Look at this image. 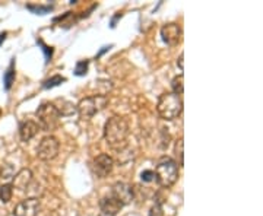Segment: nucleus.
I'll return each mask as SVG.
<instances>
[{
    "label": "nucleus",
    "instance_id": "f257e3e1",
    "mask_svg": "<svg viewBox=\"0 0 263 216\" xmlns=\"http://www.w3.org/2000/svg\"><path fill=\"white\" fill-rule=\"evenodd\" d=\"M127 134H129V124H127V122L123 117L114 115L111 119H108V122L105 123L104 139L107 141L108 145L120 146L122 143L126 142Z\"/></svg>",
    "mask_w": 263,
    "mask_h": 216
},
{
    "label": "nucleus",
    "instance_id": "f03ea898",
    "mask_svg": "<svg viewBox=\"0 0 263 216\" xmlns=\"http://www.w3.org/2000/svg\"><path fill=\"white\" fill-rule=\"evenodd\" d=\"M157 111L160 114L162 120H174L180 114L183 113V101L181 96L173 94V92H165L158 98L157 104Z\"/></svg>",
    "mask_w": 263,
    "mask_h": 216
},
{
    "label": "nucleus",
    "instance_id": "7ed1b4c3",
    "mask_svg": "<svg viewBox=\"0 0 263 216\" xmlns=\"http://www.w3.org/2000/svg\"><path fill=\"white\" fill-rule=\"evenodd\" d=\"M155 180L158 181L161 187H171L179 179V165L174 160L164 156L158 161L155 168Z\"/></svg>",
    "mask_w": 263,
    "mask_h": 216
},
{
    "label": "nucleus",
    "instance_id": "20e7f679",
    "mask_svg": "<svg viewBox=\"0 0 263 216\" xmlns=\"http://www.w3.org/2000/svg\"><path fill=\"white\" fill-rule=\"evenodd\" d=\"M108 104V98L105 95H91L82 98L79 104L76 105V111L79 114L81 119L88 120L91 117H94L95 114L100 113L101 110H104Z\"/></svg>",
    "mask_w": 263,
    "mask_h": 216
},
{
    "label": "nucleus",
    "instance_id": "39448f33",
    "mask_svg": "<svg viewBox=\"0 0 263 216\" xmlns=\"http://www.w3.org/2000/svg\"><path fill=\"white\" fill-rule=\"evenodd\" d=\"M37 117L40 122V130L51 132L59 126L60 114L57 111L56 105L51 103H43L37 110Z\"/></svg>",
    "mask_w": 263,
    "mask_h": 216
},
{
    "label": "nucleus",
    "instance_id": "423d86ee",
    "mask_svg": "<svg viewBox=\"0 0 263 216\" xmlns=\"http://www.w3.org/2000/svg\"><path fill=\"white\" fill-rule=\"evenodd\" d=\"M59 150H60L59 139L54 136H46L38 145L37 155L41 161H51L59 155Z\"/></svg>",
    "mask_w": 263,
    "mask_h": 216
},
{
    "label": "nucleus",
    "instance_id": "0eeeda50",
    "mask_svg": "<svg viewBox=\"0 0 263 216\" xmlns=\"http://www.w3.org/2000/svg\"><path fill=\"white\" fill-rule=\"evenodd\" d=\"M92 168L98 179H107L114 168V160L107 153H101L92 162Z\"/></svg>",
    "mask_w": 263,
    "mask_h": 216
},
{
    "label": "nucleus",
    "instance_id": "6e6552de",
    "mask_svg": "<svg viewBox=\"0 0 263 216\" xmlns=\"http://www.w3.org/2000/svg\"><path fill=\"white\" fill-rule=\"evenodd\" d=\"M111 196L116 200H119L123 206L124 205H129L132 203V200L135 198V191L129 183H124V181H119L116 183L113 187H111Z\"/></svg>",
    "mask_w": 263,
    "mask_h": 216
},
{
    "label": "nucleus",
    "instance_id": "1a4fd4ad",
    "mask_svg": "<svg viewBox=\"0 0 263 216\" xmlns=\"http://www.w3.org/2000/svg\"><path fill=\"white\" fill-rule=\"evenodd\" d=\"M40 209H41L40 200L37 198H28L19 202L15 206L13 216H37Z\"/></svg>",
    "mask_w": 263,
    "mask_h": 216
},
{
    "label": "nucleus",
    "instance_id": "9d476101",
    "mask_svg": "<svg viewBox=\"0 0 263 216\" xmlns=\"http://www.w3.org/2000/svg\"><path fill=\"white\" fill-rule=\"evenodd\" d=\"M181 27L179 24H165L162 28H161V37H162V41L168 46H177L180 41H181Z\"/></svg>",
    "mask_w": 263,
    "mask_h": 216
},
{
    "label": "nucleus",
    "instance_id": "9b49d317",
    "mask_svg": "<svg viewBox=\"0 0 263 216\" xmlns=\"http://www.w3.org/2000/svg\"><path fill=\"white\" fill-rule=\"evenodd\" d=\"M38 132H40V126L32 120H25L19 126V136L22 142H29L32 138L37 136Z\"/></svg>",
    "mask_w": 263,
    "mask_h": 216
},
{
    "label": "nucleus",
    "instance_id": "f8f14e48",
    "mask_svg": "<svg viewBox=\"0 0 263 216\" xmlns=\"http://www.w3.org/2000/svg\"><path fill=\"white\" fill-rule=\"evenodd\" d=\"M13 181H12V186L13 188H18L21 191H24V190H27L29 187V184H31V181H32V172H31V169L28 168H24L21 169L19 172H16L15 175H13Z\"/></svg>",
    "mask_w": 263,
    "mask_h": 216
},
{
    "label": "nucleus",
    "instance_id": "ddd939ff",
    "mask_svg": "<svg viewBox=\"0 0 263 216\" xmlns=\"http://www.w3.org/2000/svg\"><path fill=\"white\" fill-rule=\"evenodd\" d=\"M100 207H101V213L116 216L120 210H122L123 205L119 200H116V199L110 194V196H105V198L101 199Z\"/></svg>",
    "mask_w": 263,
    "mask_h": 216
},
{
    "label": "nucleus",
    "instance_id": "4468645a",
    "mask_svg": "<svg viewBox=\"0 0 263 216\" xmlns=\"http://www.w3.org/2000/svg\"><path fill=\"white\" fill-rule=\"evenodd\" d=\"M12 196H13V186L6 183V184H2L0 186V200L3 203H8L12 200Z\"/></svg>",
    "mask_w": 263,
    "mask_h": 216
},
{
    "label": "nucleus",
    "instance_id": "2eb2a0df",
    "mask_svg": "<svg viewBox=\"0 0 263 216\" xmlns=\"http://www.w3.org/2000/svg\"><path fill=\"white\" fill-rule=\"evenodd\" d=\"M184 79H183V75L176 76L173 81H171V88H173V94L181 95L183 94V89H184Z\"/></svg>",
    "mask_w": 263,
    "mask_h": 216
},
{
    "label": "nucleus",
    "instance_id": "dca6fc26",
    "mask_svg": "<svg viewBox=\"0 0 263 216\" xmlns=\"http://www.w3.org/2000/svg\"><path fill=\"white\" fill-rule=\"evenodd\" d=\"M62 82H66V77H63V76H60V75H56V76H53L51 79H47L43 86H44L46 89H48V88H54V86L60 85Z\"/></svg>",
    "mask_w": 263,
    "mask_h": 216
},
{
    "label": "nucleus",
    "instance_id": "f3484780",
    "mask_svg": "<svg viewBox=\"0 0 263 216\" xmlns=\"http://www.w3.org/2000/svg\"><path fill=\"white\" fill-rule=\"evenodd\" d=\"M183 146H184V143H183V139H179V141L176 142V148H174V153H176V156L179 158V167H183V164H184V160H183Z\"/></svg>",
    "mask_w": 263,
    "mask_h": 216
},
{
    "label": "nucleus",
    "instance_id": "a211bd4d",
    "mask_svg": "<svg viewBox=\"0 0 263 216\" xmlns=\"http://www.w3.org/2000/svg\"><path fill=\"white\" fill-rule=\"evenodd\" d=\"M88 66H89V62H88V60H81V62H78L75 66V75L78 76L86 75V72H88Z\"/></svg>",
    "mask_w": 263,
    "mask_h": 216
},
{
    "label": "nucleus",
    "instance_id": "6ab92c4d",
    "mask_svg": "<svg viewBox=\"0 0 263 216\" xmlns=\"http://www.w3.org/2000/svg\"><path fill=\"white\" fill-rule=\"evenodd\" d=\"M13 81H15V70H13V65H10V67L8 69V72L5 73V88H6V89H10Z\"/></svg>",
    "mask_w": 263,
    "mask_h": 216
},
{
    "label": "nucleus",
    "instance_id": "aec40b11",
    "mask_svg": "<svg viewBox=\"0 0 263 216\" xmlns=\"http://www.w3.org/2000/svg\"><path fill=\"white\" fill-rule=\"evenodd\" d=\"M141 180L143 183H152V181H155V172L151 169H145L141 174Z\"/></svg>",
    "mask_w": 263,
    "mask_h": 216
},
{
    "label": "nucleus",
    "instance_id": "412c9836",
    "mask_svg": "<svg viewBox=\"0 0 263 216\" xmlns=\"http://www.w3.org/2000/svg\"><path fill=\"white\" fill-rule=\"evenodd\" d=\"M149 216H164V210L161 203H155L154 206L149 209Z\"/></svg>",
    "mask_w": 263,
    "mask_h": 216
},
{
    "label": "nucleus",
    "instance_id": "4be33fe9",
    "mask_svg": "<svg viewBox=\"0 0 263 216\" xmlns=\"http://www.w3.org/2000/svg\"><path fill=\"white\" fill-rule=\"evenodd\" d=\"M183 53H181V54H180V57H179V60H177V63H179V66H180V69H183Z\"/></svg>",
    "mask_w": 263,
    "mask_h": 216
},
{
    "label": "nucleus",
    "instance_id": "5701e85b",
    "mask_svg": "<svg viewBox=\"0 0 263 216\" xmlns=\"http://www.w3.org/2000/svg\"><path fill=\"white\" fill-rule=\"evenodd\" d=\"M5 40H6V32H2V34H0V44H2Z\"/></svg>",
    "mask_w": 263,
    "mask_h": 216
},
{
    "label": "nucleus",
    "instance_id": "b1692460",
    "mask_svg": "<svg viewBox=\"0 0 263 216\" xmlns=\"http://www.w3.org/2000/svg\"><path fill=\"white\" fill-rule=\"evenodd\" d=\"M98 216H111V215H105V213H100Z\"/></svg>",
    "mask_w": 263,
    "mask_h": 216
},
{
    "label": "nucleus",
    "instance_id": "393cba45",
    "mask_svg": "<svg viewBox=\"0 0 263 216\" xmlns=\"http://www.w3.org/2000/svg\"><path fill=\"white\" fill-rule=\"evenodd\" d=\"M0 117H2V108H0Z\"/></svg>",
    "mask_w": 263,
    "mask_h": 216
}]
</instances>
